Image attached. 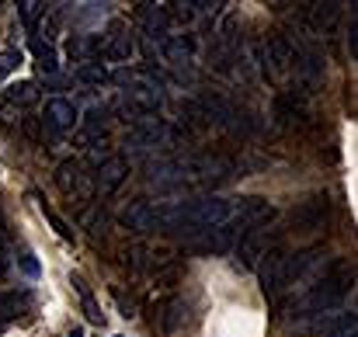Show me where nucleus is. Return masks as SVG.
Wrapping results in <instances>:
<instances>
[{
  "instance_id": "1",
  "label": "nucleus",
  "mask_w": 358,
  "mask_h": 337,
  "mask_svg": "<svg viewBox=\"0 0 358 337\" xmlns=\"http://www.w3.org/2000/svg\"><path fill=\"white\" fill-rule=\"evenodd\" d=\"M348 289H352V271H348V264L338 261V264L303 296V310H310V313H327V310H334L338 303H345Z\"/></svg>"
},
{
  "instance_id": "2",
  "label": "nucleus",
  "mask_w": 358,
  "mask_h": 337,
  "mask_svg": "<svg viewBox=\"0 0 358 337\" xmlns=\"http://www.w3.org/2000/svg\"><path fill=\"white\" fill-rule=\"evenodd\" d=\"M119 220H122V226L132 229V233H150V229H164V209L153 206V202H146V199H139V202H132V206L122 213Z\"/></svg>"
},
{
  "instance_id": "3",
  "label": "nucleus",
  "mask_w": 358,
  "mask_h": 337,
  "mask_svg": "<svg viewBox=\"0 0 358 337\" xmlns=\"http://www.w3.org/2000/svg\"><path fill=\"white\" fill-rule=\"evenodd\" d=\"M285 261H289V254L278 250V247L264 254V261H261V268H257L264 292H285Z\"/></svg>"
},
{
  "instance_id": "4",
  "label": "nucleus",
  "mask_w": 358,
  "mask_h": 337,
  "mask_svg": "<svg viewBox=\"0 0 358 337\" xmlns=\"http://www.w3.org/2000/svg\"><path fill=\"white\" fill-rule=\"evenodd\" d=\"M42 122H45V129H49L52 136L73 129V125H77L73 101H66V98H49V101H45V112H42Z\"/></svg>"
},
{
  "instance_id": "5",
  "label": "nucleus",
  "mask_w": 358,
  "mask_h": 337,
  "mask_svg": "<svg viewBox=\"0 0 358 337\" xmlns=\"http://www.w3.org/2000/svg\"><path fill=\"white\" fill-rule=\"evenodd\" d=\"M292 59H296V52H292V45H289L282 35H271V38L264 42V70H268L271 77H282V73L292 66Z\"/></svg>"
},
{
  "instance_id": "6",
  "label": "nucleus",
  "mask_w": 358,
  "mask_h": 337,
  "mask_svg": "<svg viewBox=\"0 0 358 337\" xmlns=\"http://www.w3.org/2000/svg\"><path fill=\"white\" fill-rule=\"evenodd\" d=\"M125 174H129V164H125V157H108V160H101V167H98V192L101 195H108V192H115L122 181H125Z\"/></svg>"
},
{
  "instance_id": "7",
  "label": "nucleus",
  "mask_w": 358,
  "mask_h": 337,
  "mask_svg": "<svg viewBox=\"0 0 358 337\" xmlns=\"http://www.w3.org/2000/svg\"><path fill=\"white\" fill-rule=\"evenodd\" d=\"M132 49H136L132 31H129L125 24H115V28H112V35H108V42L101 45V56H105V59H112V63H122V59H129V56H132Z\"/></svg>"
},
{
  "instance_id": "8",
  "label": "nucleus",
  "mask_w": 358,
  "mask_h": 337,
  "mask_svg": "<svg viewBox=\"0 0 358 337\" xmlns=\"http://www.w3.org/2000/svg\"><path fill=\"white\" fill-rule=\"evenodd\" d=\"M125 105L139 115L157 112V105H160V87H153V84H132L129 94H125Z\"/></svg>"
},
{
  "instance_id": "9",
  "label": "nucleus",
  "mask_w": 358,
  "mask_h": 337,
  "mask_svg": "<svg viewBox=\"0 0 358 337\" xmlns=\"http://www.w3.org/2000/svg\"><path fill=\"white\" fill-rule=\"evenodd\" d=\"M268 243H271V236H268V229H264V226L247 229V233H243V240H240V261H243V264H254L257 257H264V254H268Z\"/></svg>"
},
{
  "instance_id": "10",
  "label": "nucleus",
  "mask_w": 358,
  "mask_h": 337,
  "mask_svg": "<svg viewBox=\"0 0 358 337\" xmlns=\"http://www.w3.org/2000/svg\"><path fill=\"white\" fill-rule=\"evenodd\" d=\"M139 17H143V28H146V35L150 38H167V28H171V14H167V7H153V3H143L139 7Z\"/></svg>"
},
{
  "instance_id": "11",
  "label": "nucleus",
  "mask_w": 358,
  "mask_h": 337,
  "mask_svg": "<svg viewBox=\"0 0 358 337\" xmlns=\"http://www.w3.org/2000/svg\"><path fill=\"white\" fill-rule=\"evenodd\" d=\"M324 220H327V199H313V202H306L299 213H292V223L310 226V229H317Z\"/></svg>"
},
{
  "instance_id": "12",
  "label": "nucleus",
  "mask_w": 358,
  "mask_h": 337,
  "mask_svg": "<svg viewBox=\"0 0 358 337\" xmlns=\"http://www.w3.org/2000/svg\"><path fill=\"white\" fill-rule=\"evenodd\" d=\"M164 56H167V63H174V66H185V63H192V42H188L185 35L164 38Z\"/></svg>"
},
{
  "instance_id": "13",
  "label": "nucleus",
  "mask_w": 358,
  "mask_h": 337,
  "mask_svg": "<svg viewBox=\"0 0 358 337\" xmlns=\"http://www.w3.org/2000/svg\"><path fill=\"white\" fill-rule=\"evenodd\" d=\"M3 98H7V105L24 108V105H31V101L38 98V91H35V84H31V80H21V84H10Z\"/></svg>"
},
{
  "instance_id": "14",
  "label": "nucleus",
  "mask_w": 358,
  "mask_h": 337,
  "mask_svg": "<svg viewBox=\"0 0 358 337\" xmlns=\"http://www.w3.org/2000/svg\"><path fill=\"white\" fill-rule=\"evenodd\" d=\"M59 185H63V192H73V188L80 185V164H77V160H66V164L59 167Z\"/></svg>"
},
{
  "instance_id": "15",
  "label": "nucleus",
  "mask_w": 358,
  "mask_h": 337,
  "mask_svg": "<svg viewBox=\"0 0 358 337\" xmlns=\"http://www.w3.org/2000/svg\"><path fill=\"white\" fill-rule=\"evenodd\" d=\"M77 80H84V84H108L112 77H108L105 66H80L77 70Z\"/></svg>"
},
{
  "instance_id": "16",
  "label": "nucleus",
  "mask_w": 358,
  "mask_h": 337,
  "mask_svg": "<svg viewBox=\"0 0 358 337\" xmlns=\"http://www.w3.org/2000/svg\"><path fill=\"white\" fill-rule=\"evenodd\" d=\"M14 261H17V268H21L28 278H38V271H42V268H38V261H35V254H31V250H21Z\"/></svg>"
},
{
  "instance_id": "17",
  "label": "nucleus",
  "mask_w": 358,
  "mask_h": 337,
  "mask_svg": "<svg viewBox=\"0 0 358 337\" xmlns=\"http://www.w3.org/2000/svg\"><path fill=\"white\" fill-rule=\"evenodd\" d=\"M17 66H21V52L17 49H3L0 52V77L10 73V70H17Z\"/></svg>"
},
{
  "instance_id": "18",
  "label": "nucleus",
  "mask_w": 358,
  "mask_h": 337,
  "mask_svg": "<svg viewBox=\"0 0 358 337\" xmlns=\"http://www.w3.org/2000/svg\"><path fill=\"white\" fill-rule=\"evenodd\" d=\"M355 31H358V17L352 14V28H348V49H352V56L358 52V35Z\"/></svg>"
},
{
  "instance_id": "19",
  "label": "nucleus",
  "mask_w": 358,
  "mask_h": 337,
  "mask_svg": "<svg viewBox=\"0 0 358 337\" xmlns=\"http://www.w3.org/2000/svg\"><path fill=\"white\" fill-rule=\"evenodd\" d=\"M38 7H42V3H21V17H24V21H31V17L38 14Z\"/></svg>"
},
{
  "instance_id": "20",
  "label": "nucleus",
  "mask_w": 358,
  "mask_h": 337,
  "mask_svg": "<svg viewBox=\"0 0 358 337\" xmlns=\"http://www.w3.org/2000/svg\"><path fill=\"white\" fill-rule=\"evenodd\" d=\"M70 337H84V331H70Z\"/></svg>"
}]
</instances>
